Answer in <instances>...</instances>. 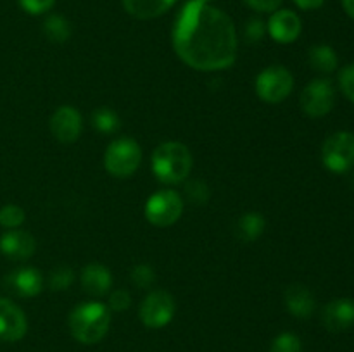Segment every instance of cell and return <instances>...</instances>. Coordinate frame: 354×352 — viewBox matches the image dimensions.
<instances>
[{
  "label": "cell",
  "instance_id": "6da1fadb",
  "mask_svg": "<svg viewBox=\"0 0 354 352\" xmlns=\"http://www.w3.org/2000/svg\"><path fill=\"white\" fill-rule=\"evenodd\" d=\"M171 43L180 61L201 72L232 68L239 52L234 21L207 0H189L178 10Z\"/></svg>",
  "mask_w": 354,
  "mask_h": 352
},
{
  "label": "cell",
  "instance_id": "7a4b0ae2",
  "mask_svg": "<svg viewBox=\"0 0 354 352\" xmlns=\"http://www.w3.org/2000/svg\"><path fill=\"white\" fill-rule=\"evenodd\" d=\"M151 164L158 182L165 183V185H180L189 179L190 173H192L194 157L185 144L168 140L154 148Z\"/></svg>",
  "mask_w": 354,
  "mask_h": 352
},
{
  "label": "cell",
  "instance_id": "3957f363",
  "mask_svg": "<svg viewBox=\"0 0 354 352\" xmlns=\"http://www.w3.org/2000/svg\"><path fill=\"white\" fill-rule=\"evenodd\" d=\"M68 326L73 338L83 345L99 344L111 326V311L107 304L90 300L78 304L69 313Z\"/></svg>",
  "mask_w": 354,
  "mask_h": 352
},
{
  "label": "cell",
  "instance_id": "277c9868",
  "mask_svg": "<svg viewBox=\"0 0 354 352\" xmlns=\"http://www.w3.org/2000/svg\"><path fill=\"white\" fill-rule=\"evenodd\" d=\"M142 147L130 137H120L107 145L104 168L114 178H130L142 164Z\"/></svg>",
  "mask_w": 354,
  "mask_h": 352
},
{
  "label": "cell",
  "instance_id": "5b68a950",
  "mask_svg": "<svg viewBox=\"0 0 354 352\" xmlns=\"http://www.w3.org/2000/svg\"><path fill=\"white\" fill-rule=\"evenodd\" d=\"M183 197L173 188H162L152 193L145 202V219L159 228L175 224L183 214Z\"/></svg>",
  "mask_w": 354,
  "mask_h": 352
},
{
  "label": "cell",
  "instance_id": "8992f818",
  "mask_svg": "<svg viewBox=\"0 0 354 352\" xmlns=\"http://www.w3.org/2000/svg\"><path fill=\"white\" fill-rule=\"evenodd\" d=\"M256 95L266 104H280L292 93L294 76L287 68L273 64L259 71L254 79Z\"/></svg>",
  "mask_w": 354,
  "mask_h": 352
},
{
  "label": "cell",
  "instance_id": "52a82bcc",
  "mask_svg": "<svg viewBox=\"0 0 354 352\" xmlns=\"http://www.w3.org/2000/svg\"><path fill=\"white\" fill-rule=\"evenodd\" d=\"M322 162L335 175L348 173L354 166V133L335 131L322 145Z\"/></svg>",
  "mask_w": 354,
  "mask_h": 352
},
{
  "label": "cell",
  "instance_id": "ba28073f",
  "mask_svg": "<svg viewBox=\"0 0 354 352\" xmlns=\"http://www.w3.org/2000/svg\"><path fill=\"white\" fill-rule=\"evenodd\" d=\"M175 311V297L166 290L158 289L149 292L142 300L140 307H138V316H140L144 326L151 328V330H159L171 323Z\"/></svg>",
  "mask_w": 354,
  "mask_h": 352
},
{
  "label": "cell",
  "instance_id": "9c48e42d",
  "mask_svg": "<svg viewBox=\"0 0 354 352\" xmlns=\"http://www.w3.org/2000/svg\"><path fill=\"white\" fill-rule=\"evenodd\" d=\"M301 109L306 116L324 117L335 106V86L328 78L311 79L301 93Z\"/></svg>",
  "mask_w": 354,
  "mask_h": 352
},
{
  "label": "cell",
  "instance_id": "30bf717a",
  "mask_svg": "<svg viewBox=\"0 0 354 352\" xmlns=\"http://www.w3.org/2000/svg\"><path fill=\"white\" fill-rule=\"evenodd\" d=\"M48 128L54 138L61 144H73L80 138L83 130V117L73 106H61L54 110L48 121Z\"/></svg>",
  "mask_w": 354,
  "mask_h": 352
},
{
  "label": "cell",
  "instance_id": "8fae6325",
  "mask_svg": "<svg viewBox=\"0 0 354 352\" xmlns=\"http://www.w3.org/2000/svg\"><path fill=\"white\" fill-rule=\"evenodd\" d=\"M301 31H303V21L294 10L277 9L275 12L270 14V19L266 23V33L277 43H294L301 37Z\"/></svg>",
  "mask_w": 354,
  "mask_h": 352
},
{
  "label": "cell",
  "instance_id": "7c38bea8",
  "mask_svg": "<svg viewBox=\"0 0 354 352\" xmlns=\"http://www.w3.org/2000/svg\"><path fill=\"white\" fill-rule=\"evenodd\" d=\"M3 286L7 292L21 299H33L44 290L45 280L37 268H19L10 271L3 278Z\"/></svg>",
  "mask_w": 354,
  "mask_h": 352
},
{
  "label": "cell",
  "instance_id": "4fadbf2b",
  "mask_svg": "<svg viewBox=\"0 0 354 352\" xmlns=\"http://www.w3.org/2000/svg\"><path fill=\"white\" fill-rule=\"evenodd\" d=\"M28 320L17 304L0 297V340L17 342L26 335Z\"/></svg>",
  "mask_w": 354,
  "mask_h": 352
},
{
  "label": "cell",
  "instance_id": "5bb4252c",
  "mask_svg": "<svg viewBox=\"0 0 354 352\" xmlns=\"http://www.w3.org/2000/svg\"><path fill=\"white\" fill-rule=\"evenodd\" d=\"M322 323L332 333H342L354 326V300L339 297L330 300L322 311Z\"/></svg>",
  "mask_w": 354,
  "mask_h": 352
},
{
  "label": "cell",
  "instance_id": "9a60e30c",
  "mask_svg": "<svg viewBox=\"0 0 354 352\" xmlns=\"http://www.w3.org/2000/svg\"><path fill=\"white\" fill-rule=\"evenodd\" d=\"M37 251V240L21 228L9 230L0 237V252L12 261H28Z\"/></svg>",
  "mask_w": 354,
  "mask_h": 352
},
{
  "label": "cell",
  "instance_id": "2e32d148",
  "mask_svg": "<svg viewBox=\"0 0 354 352\" xmlns=\"http://www.w3.org/2000/svg\"><path fill=\"white\" fill-rule=\"evenodd\" d=\"M283 300H286L287 311L297 320H308L313 316L315 309H317L315 295L306 285H301V283H292L287 286Z\"/></svg>",
  "mask_w": 354,
  "mask_h": 352
},
{
  "label": "cell",
  "instance_id": "e0dca14e",
  "mask_svg": "<svg viewBox=\"0 0 354 352\" xmlns=\"http://www.w3.org/2000/svg\"><path fill=\"white\" fill-rule=\"evenodd\" d=\"M82 286L88 295L104 297L113 290V275L109 268L99 262H90L82 269Z\"/></svg>",
  "mask_w": 354,
  "mask_h": 352
},
{
  "label": "cell",
  "instance_id": "ac0fdd59",
  "mask_svg": "<svg viewBox=\"0 0 354 352\" xmlns=\"http://www.w3.org/2000/svg\"><path fill=\"white\" fill-rule=\"evenodd\" d=\"M121 3L131 17L149 21L168 12L176 0H121Z\"/></svg>",
  "mask_w": 354,
  "mask_h": 352
},
{
  "label": "cell",
  "instance_id": "d6986e66",
  "mask_svg": "<svg viewBox=\"0 0 354 352\" xmlns=\"http://www.w3.org/2000/svg\"><path fill=\"white\" fill-rule=\"evenodd\" d=\"M266 230V219L259 213H245L237 217L234 224V235L244 244L256 242Z\"/></svg>",
  "mask_w": 354,
  "mask_h": 352
},
{
  "label": "cell",
  "instance_id": "ffe728a7",
  "mask_svg": "<svg viewBox=\"0 0 354 352\" xmlns=\"http://www.w3.org/2000/svg\"><path fill=\"white\" fill-rule=\"evenodd\" d=\"M308 62H310V66L315 71L322 72V75H330V72H334L337 69L339 57L330 45L320 43L310 48V52H308Z\"/></svg>",
  "mask_w": 354,
  "mask_h": 352
},
{
  "label": "cell",
  "instance_id": "44dd1931",
  "mask_svg": "<svg viewBox=\"0 0 354 352\" xmlns=\"http://www.w3.org/2000/svg\"><path fill=\"white\" fill-rule=\"evenodd\" d=\"M71 23L61 14H50L44 21V35L52 43H66L71 38Z\"/></svg>",
  "mask_w": 354,
  "mask_h": 352
},
{
  "label": "cell",
  "instance_id": "7402d4cb",
  "mask_svg": "<svg viewBox=\"0 0 354 352\" xmlns=\"http://www.w3.org/2000/svg\"><path fill=\"white\" fill-rule=\"evenodd\" d=\"M92 126L99 133L113 135L121 128V119L111 107H97L92 113Z\"/></svg>",
  "mask_w": 354,
  "mask_h": 352
},
{
  "label": "cell",
  "instance_id": "603a6c76",
  "mask_svg": "<svg viewBox=\"0 0 354 352\" xmlns=\"http://www.w3.org/2000/svg\"><path fill=\"white\" fill-rule=\"evenodd\" d=\"M75 280H76V275L75 271H73V268L62 264L52 269L50 275H48L47 285L48 289L54 290V292H64V290H68L69 286L75 283Z\"/></svg>",
  "mask_w": 354,
  "mask_h": 352
},
{
  "label": "cell",
  "instance_id": "cb8c5ba5",
  "mask_svg": "<svg viewBox=\"0 0 354 352\" xmlns=\"http://www.w3.org/2000/svg\"><path fill=\"white\" fill-rule=\"evenodd\" d=\"M270 352H303V342L292 331H282L272 340Z\"/></svg>",
  "mask_w": 354,
  "mask_h": 352
},
{
  "label": "cell",
  "instance_id": "d4e9b609",
  "mask_svg": "<svg viewBox=\"0 0 354 352\" xmlns=\"http://www.w3.org/2000/svg\"><path fill=\"white\" fill-rule=\"evenodd\" d=\"M26 219V213L23 207L16 206V204H7L0 209V224L7 230H16Z\"/></svg>",
  "mask_w": 354,
  "mask_h": 352
},
{
  "label": "cell",
  "instance_id": "484cf974",
  "mask_svg": "<svg viewBox=\"0 0 354 352\" xmlns=\"http://www.w3.org/2000/svg\"><path fill=\"white\" fill-rule=\"evenodd\" d=\"M185 193L187 199L194 204V206H204L207 204L211 195V190L207 186V183H204L203 179H187L185 182Z\"/></svg>",
  "mask_w": 354,
  "mask_h": 352
},
{
  "label": "cell",
  "instance_id": "4316f807",
  "mask_svg": "<svg viewBox=\"0 0 354 352\" xmlns=\"http://www.w3.org/2000/svg\"><path fill=\"white\" fill-rule=\"evenodd\" d=\"M130 280L138 289H151L156 283V271L149 264H137L131 268Z\"/></svg>",
  "mask_w": 354,
  "mask_h": 352
},
{
  "label": "cell",
  "instance_id": "83f0119b",
  "mask_svg": "<svg viewBox=\"0 0 354 352\" xmlns=\"http://www.w3.org/2000/svg\"><path fill=\"white\" fill-rule=\"evenodd\" d=\"M130 306L131 295L127 289H116L107 293V307L111 313H124L127 309H130Z\"/></svg>",
  "mask_w": 354,
  "mask_h": 352
},
{
  "label": "cell",
  "instance_id": "f1b7e54d",
  "mask_svg": "<svg viewBox=\"0 0 354 352\" xmlns=\"http://www.w3.org/2000/svg\"><path fill=\"white\" fill-rule=\"evenodd\" d=\"M244 35L249 43H258V41H261L265 38V35H268L266 33V23L263 19H259V17H252L245 24Z\"/></svg>",
  "mask_w": 354,
  "mask_h": 352
},
{
  "label": "cell",
  "instance_id": "f546056e",
  "mask_svg": "<svg viewBox=\"0 0 354 352\" xmlns=\"http://www.w3.org/2000/svg\"><path fill=\"white\" fill-rule=\"evenodd\" d=\"M339 86H341V92L344 93L346 99L354 104V62L341 69V72H339Z\"/></svg>",
  "mask_w": 354,
  "mask_h": 352
},
{
  "label": "cell",
  "instance_id": "4dcf8cb0",
  "mask_svg": "<svg viewBox=\"0 0 354 352\" xmlns=\"http://www.w3.org/2000/svg\"><path fill=\"white\" fill-rule=\"evenodd\" d=\"M17 2L24 12L31 14V16H41L54 7L55 0H17Z\"/></svg>",
  "mask_w": 354,
  "mask_h": 352
},
{
  "label": "cell",
  "instance_id": "1f68e13d",
  "mask_svg": "<svg viewBox=\"0 0 354 352\" xmlns=\"http://www.w3.org/2000/svg\"><path fill=\"white\" fill-rule=\"evenodd\" d=\"M283 0H244L245 6L259 14H272L277 9H280Z\"/></svg>",
  "mask_w": 354,
  "mask_h": 352
},
{
  "label": "cell",
  "instance_id": "d6a6232c",
  "mask_svg": "<svg viewBox=\"0 0 354 352\" xmlns=\"http://www.w3.org/2000/svg\"><path fill=\"white\" fill-rule=\"evenodd\" d=\"M301 10H317L325 3V0H292Z\"/></svg>",
  "mask_w": 354,
  "mask_h": 352
},
{
  "label": "cell",
  "instance_id": "836d02e7",
  "mask_svg": "<svg viewBox=\"0 0 354 352\" xmlns=\"http://www.w3.org/2000/svg\"><path fill=\"white\" fill-rule=\"evenodd\" d=\"M342 7H344L346 14L354 19V0H342Z\"/></svg>",
  "mask_w": 354,
  "mask_h": 352
},
{
  "label": "cell",
  "instance_id": "e575fe53",
  "mask_svg": "<svg viewBox=\"0 0 354 352\" xmlns=\"http://www.w3.org/2000/svg\"><path fill=\"white\" fill-rule=\"evenodd\" d=\"M207 2H211V0H207Z\"/></svg>",
  "mask_w": 354,
  "mask_h": 352
}]
</instances>
